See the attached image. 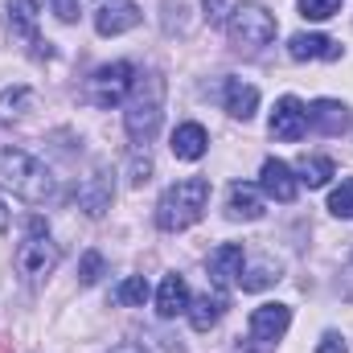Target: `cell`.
Instances as JSON below:
<instances>
[{
	"label": "cell",
	"instance_id": "obj_2",
	"mask_svg": "<svg viewBox=\"0 0 353 353\" xmlns=\"http://www.w3.org/2000/svg\"><path fill=\"white\" fill-rule=\"evenodd\" d=\"M161 119H165V79L152 70V74L136 79V87L128 94V103H123V128H128V136L140 148H148V140L161 132Z\"/></svg>",
	"mask_w": 353,
	"mask_h": 353
},
{
	"label": "cell",
	"instance_id": "obj_22",
	"mask_svg": "<svg viewBox=\"0 0 353 353\" xmlns=\"http://www.w3.org/2000/svg\"><path fill=\"white\" fill-rule=\"evenodd\" d=\"M296 173H300V176H296L300 185H308V189H321V185H329V176H337V165H333L329 157H304Z\"/></svg>",
	"mask_w": 353,
	"mask_h": 353
},
{
	"label": "cell",
	"instance_id": "obj_29",
	"mask_svg": "<svg viewBox=\"0 0 353 353\" xmlns=\"http://www.w3.org/2000/svg\"><path fill=\"white\" fill-rule=\"evenodd\" d=\"M50 4H54V17L62 25H74L79 21V0H50Z\"/></svg>",
	"mask_w": 353,
	"mask_h": 353
},
{
	"label": "cell",
	"instance_id": "obj_9",
	"mask_svg": "<svg viewBox=\"0 0 353 353\" xmlns=\"http://www.w3.org/2000/svg\"><path fill=\"white\" fill-rule=\"evenodd\" d=\"M243 263H247V255H243V243H222V247H214L210 251V259H205V271H210V283L218 288V292H226L239 275H243Z\"/></svg>",
	"mask_w": 353,
	"mask_h": 353
},
{
	"label": "cell",
	"instance_id": "obj_33",
	"mask_svg": "<svg viewBox=\"0 0 353 353\" xmlns=\"http://www.w3.org/2000/svg\"><path fill=\"white\" fill-rule=\"evenodd\" d=\"M111 353H148V350H144V345H115Z\"/></svg>",
	"mask_w": 353,
	"mask_h": 353
},
{
	"label": "cell",
	"instance_id": "obj_15",
	"mask_svg": "<svg viewBox=\"0 0 353 353\" xmlns=\"http://www.w3.org/2000/svg\"><path fill=\"white\" fill-rule=\"evenodd\" d=\"M226 214L234 222H255L263 218V189L259 185H247V181H234L230 193H226Z\"/></svg>",
	"mask_w": 353,
	"mask_h": 353
},
{
	"label": "cell",
	"instance_id": "obj_4",
	"mask_svg": "<svg viewBox=\"0 0 353 353\" xmlns=\"http://www.w3.org/2000/svg\"><path fill=\"white\" fill-rule=\"evenodd\" d=\"M226 37H230V46H239V50H263V46L275 41V17L267 12L263 4L243 0V4H234L230 17H226Z\"/></svg>",
	"mask_w": 353,
	"mask_h": 353
},
{
	"label": "cell",
	"instance_id": "obj_10",
	"mask_svg": "<svg viewBox=\"0 0 353 353\" xmlns=\"http://www.w3.org/2000/svg\"><path fill=\"white\" fill-rule=\"evenodd\" d=\"M115 201V181H111V169H94V173L79 185V210L87 218H103Z\"/></svg>",
	"mask_w": 353,
	"mask_h": 353
},
{
	"label": "cell",
	"instance_id": "obj_3",
	"mask_svg": "<svg viewBox=\"0 0 353 353\" xmlns=\"http://www.w3.org/2000/svg\"><path fill=\"white\" fill-rule=\"evenodd\" d=\"M205 205H210V181L205 176H185V181H176L169 185L165 193H161V205H157V226L161 230H189L201 214H205Z\"/></svg>",
	"mask_w": 353,
	"mask_h": 353
},
{
	"label": "cell",
	"instance_id": "obj_20",
	"mask_svg": "<svg viewBox=\"0 0 353 353\" xmlns=\"http://www.w3.org/2000/svg\"><path fill=\"white\" fill-rule=\"evenodd\" d=\"M222 312H226V296L222 292H205V296H197V300H189V325L197 329V333H210L218 321H222Z\"/></svg>",
	"mask_w": 353,
	"mask_h": 353
},
{
	"label": "cell",
	"instance_id": "obj_21",
	"mask_svg": "<svg viewBox=\"0 0 353 353\" xmlns=\"http://www.w3.org/2000/svg\"><path fill=\"white\" fill-rule=\"evenodd\" d=\"M41 4H46V0H8V21H12V29H17L29 46H41V37H37Z\"/></svg>",
	"mask_w": 353,
	"mask_h": 353
},
{
	"label": "cell",
	"instance_id": "obj_24",
	"mask_svg": "<svg viewBox=\"0 0 353 353\" xmlns=\"http://www.w3.org/2000/svg\"><path fill=\"white\" fill-rule=\"evenodd\" d=\"M144 300H148V279L144 275H128L115 288V304H144Z\"/></svg>",
	"mask_w": 353,
	"mask_h": 353
},
{
	"label": "cell",
	"instance_id": "obj_31",
	"mask_svg": "<svg viewBox=\"0 0 353 353\" xmlns=\"http://www.w3.org/2000/svg\"><path fill=\"white\" fill-rule=\"evenodd\" d=\"M226 4H230V0H201L205 21H222V17H226Z\"/></svg>",
	"mask_w": 353,
	"mask_h": 353
},
{
	"label": "cell",
	"instance_id": "obj_27",
	"mask_svg": "<svg viewBox=\"0 0 353 353\" xmlns=\"http://www.w3.org/2000/svg\"><path fill=\"white\" fill-rule=\"evenodd\" d=\"M148 176H152V157H148V148H136L132 152V185L140 189V185H148Z\"/></svg>",
	"mask_w": 353,
	"mask_h": 353
},
{
	"label": "cell",
	"instance_id": "obj_32",
	"mask_svg": "<svg viewBox=\"0 0 353 353\" xmlns=\"http://www.w3.org/2000/svg\"><path fill=\"white\" fill-rule=\"evenodd\" d=\"M341 279H345V296H353V263L345 267V275H341Z\"/></svg>",
	"mask_w": 353,
	"mask_h": 353
},
{
	"label": "cell",
	"instance_id": "obj_19",
	"mask_svg": "<svg viewBox=\"0 0 353 353\" xmlns=\"http://www.w3.org/2000/svg\"><path fill=\"white\" fill-rule=\"evenodd\" d=\"M173 157L176 161H201L205 157V148H210V136H205V128L201 123H181L173 132Z\"/></svg>",
	"mask_w": 353,
	"mask_h": 353
},
{
	"label": "cell",
	"instance_id": "obj_28",
	"mask_svg": "<svg viewBox=\"0 0 353 353\" xmlns=\"http://www.w3.org/2000/svg\"><path fill=\"white\" fill-rule=\"evenodd\" d=\"M79 279H83L87 288L103 279V255H99V251H87V255H83V263H79Z\"/></svg>",
	"mask_w": 353,
	"mask_h": 353
},
{
	"label": "cell",
	"instance_id": "obj_12",
	"mask_svg": "<svg viewBox=\"0 0 353 353\" xmlns=\"http://www.w3.org/2000/svg\"><path fill=\"white\" fill-rule=\"evenodd\" d=\"M259 189H263V197H275V201H296V193H300V181L296 173L283 165V161H263V173H259Z\"/></svg>",
	"mask_w": 353,
	"mask_h": 353
},
{
	"label": "cell",
	"instance_id": "obj_8",
	"mask_svg": "<svg viewBox=\"0 0 353 353\" xmlns=\"http://www.w3.org/2000/svg\"><path fill=\"white\" fill-rule=\"evenodd\" d=\"M304 132H308V107L296 94H283L271 111V136L283 140V144H296Z\"/></svg>",
	"mask_w": 353,
	"mask_h": 353
},
{
	"label": "cell",
	"instance_id": "obj_26",
	"mask_svg": "<svg viewBox=\"0 0 353 353\" xmlns=\"http://www.w3.org/2000/svg\"><path fill=\"white\" fill-rule=\"evenodd\" d=\"M329 210H333V218H353V176H350V181H341V185L333 189Z\"/></svg>",
	"mask_w": 353,
	"mask_h": 353
},
{
	"label": "cell",
	"instance_id": "obj_18",
	"mask_svg": "<svg viewBox=\"0 0 353 353\" xmlns=\"http://www.w3.org/2000/svg\"><path fill=\"white\" fill-rule=\"evenodd\" d=\"M29 111H37V94L29 87H12V90H0V123L12 128V123H25Z\"/></svg>",
	"mask_w": 353,
	"mask_h": 353
},
{
	"label": "cell",
	"instance_id": "obj_34",
	"mask_svg": "<svg viewBox=\"0 0 353 353\" xmlns=\"http://www.w3.org/2000/svg\"><path fill=\"white\" fill-rule=\"evenodd\" d=\"M8 230V210H4V201H0V234Z\"/></svg>",
	"mask_w": 353,
	"mask_h": 353
},
{
	"label": "cell",
	"instance_id": "obj_11",
	"mask_svg": "<svg viewBox=\"0 0 353 353\" xmlns=\"http://www.w3.org/2000/svg\"><path fill=\"white\" fill-rule=\"evenodd\" d=\"M136 25H140V4H136V0H111V4H103V8L94 12L99 37H119V33H128V29H136Z\"/></svg>",
	"mask_w": 353,
	"mask_h": 353
},
{
	"label": "cell",
	"instance_id": "obj_25",
	"mask_svg": "<svg viewBox=\"0 0 353 353\" xmlns=\"http://www.w3.org/2000/svg\"><path fill=\"white\" fill-rule=\"evenodd\" d=\"M341 12V0H300V17L304 21H329Z\"/></svg>",
	"mask_w": 353,
	"mask_h": 353
},
{
	"label": "cell",
	"instance_id": "obj_17",
	"mask_svg": "<svg viewBox=\"0 0 353 353\" xmlns=\"http://www.w3.org/2000/svg\"><path fill=\"white\" fill-rule=\"evenodd\" d=\"M157 312L165 316V321H173L181 312H189V283H185V275H165L161 279V288H157Z\"/></svg>",
	"mask_w": 353,
	"mask_h": 353
},
{
	"label": "cell",
	"instance_id": "obj_23",
	"mask_svg": "<svg viewBox=\"0 0 353 353\" xmlns=\"http://www.w3.org/2000/svg\"><path fill=\"white\" fill-rule=\"evenodd\" d=\"M275 279H279V263H271V259H259L247 275H239L243 292H263V288H271Z\"/></svg>",
	"mask_w": 353,
	"mask_h": 353
},
{
	"label": "cell",
	"instance_id": "obj_14",
	"mask_svg": "<svg viewBox=\"0 0 353 353\" xmlns=\"http://www.w3.org/2000/svg\"><path fill=\"white\" fill-rule=\"evenodd\" d=\"M308 128H316L321 136H345L350 132V107L337 99H316L308 107Z\"/></svg>",
	"mask_w": 353,
	"mask_h": 353
},
{
	"label": "cell",
	"instance_id": "obj_35",
	"mask_svg": "<svg viewBox=\"0 0 353 353\" xmlns=\"http://www.w3.org/2000/svg\"><path fill=\"white\" fill-rule=\"evenodd\" d=\"M0 353H8V341H0Z\"/></svg>",
	"mask_w": 353,
	"mask_h": 353
},
{
	"label": "cell",
	"instance_id": "obj_13",
	"mask_svg": "<svg viewBox=\"0 0 353 353\" xmlns=\"http://www.w3.org/2000/svg\"><path fill=\"white\" fill-rule=\"evenodd\" d=\"M288 54L296 62H337L341 58V46L333 37H325V33H296L288 41Z\"/></svg>",
	"mask_w": 353,
	"mask_h": 353
},
{
	"label": "cell",
	"instance_id": "obj_5",
	"mask_svg": "<svg viewBox=\"0 0 353 353\" xmlns=\"http://www.w3.org/2000/svg\"><path fill=\"white\" fill-rule=\"evenodd\" d=\"M58 243L50 239V230H46V222L41 218H29V226H25V243L17 247V271L25 275V279H46L54 267H58Z\"/></svg>",
	"mask_w": 353,
	"mask_h": 353
},
{
	"label": "cell",
	"instance_id": "obj_30",
	"mask_svg": "<svg viewBox=\"0 0 353 353\" xmlns=\"http://www.w3.org/2000/svg\"><path fill=\"white\" fill-rule=\"evenodd\" d=\"M316 353H350V350H345V337H341V333H325L321 345H316Z\"/></svg>",
	"mask_w": 353,
	"mask_h": 353
},
{
	"label": "cell",
	"instance_id": "obj_7",
	"mask_svg": "<svg viewBox=\"0 0 353 353\" xmlns=\"http://www.w3.org/2000/svg\"><path fill=\"white\" fill-rule=\"evenodd\" d=\"M288 325H292L288 304H259L247 321V337H251V345H271L275 350V341L288 333Z\"/></svg>",
	"mask_w": 353,
	"mask_h": 353
},
{
	"label": "cell",
	"instance_id": "obj_1",
	"mask_svg": "<svg viewBox=\"0 0 353 353\" xmlns=\"http://www.w3.org/2000/svg\"><path fill=\"white\" fill-rule=\"evenodd\" d=\"M0 189H12L29 205H46L58 193V181L33 152L8 144V148H0Z\"/></svg>",
	"mask_w": 353,
	"mask_h": 353
},
{
	"label": "cell",
	"instance_id": "obj_6",
	"mask_svg": "<svg viewBox=\"0 0 353 353\" xmlns=\"http://www.w3.org/2000/svg\"><path fill=\"white\" fill-rule=\"evenodd\" d=\"M136 87V66L132 62H111V66H99L87 83V99L94 107H119L128 103V94Z\"/></svg>",
	"mask_w": 353,
	"mask_h": 353
},
{
	"label": "cell",
	"instance_id": "obj_16",
	"mask_svg": "<svg viewBox=\"0 0 353 353\" xmlns=\"http://www.w3.org/2000/svg\"><path fill=\"white\" fill-rule=\"evenodd\" d=\"M222 107L234 115V119H251L255 111H259V90L251 87V83H243V79H226L222 83Z\"/></svg>",
	"mask_w": 353,
	"mask_h": 353
}]
</instances>
